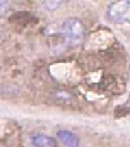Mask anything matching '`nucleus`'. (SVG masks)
Segmentation results:
<instances>
[{
    "label": "nucleus",
    "mask_w": 130,
    "mask_h": 147,
    "mask_svg": "<svg viewBox=\"0 0 130 147\" xmlns=\"http://www.w3.org/2000/svg\"><path fill=\"white\" fill-rule=\"evenodd\" d=\"M32 143L36 147L55 146V141L53 138L43 134H38L34 136L32 138Z\"/></svg>",
    "instance_id": "20e7f679"
},
{
    "label": "nucleus",
    "mask_w": 130,
    "mask_h": 147,
    "mask_svg": "<svg viewBox=\"0 0 130 147\" xmlns=\"http://www.w3.org/2000/svg\"><path fill=\"white\" fill-rule=\"evenodd\" d=\"M57 136L60 142L67 147L79 146V138L72 132L67 130H59Z\"/></svg>",
    "instance_id": "7ed1b4c3"
},
{
    "label": "nucleus",
    "mask_w": 130,
    "mask_h": 147,
    "mask_svg": "<svg viewBox=\"0 0 130 147\" xmlns=\"http://www.w3.org/2000/svg\"><path fill=\"white\" fill-rule=\"evenodd\" d=\"M85 28L83 23L77 18H67L63 24V36L71 45H77L83 39Z\"/></svg>",
    "instance_id": "f257e3e1"
},
{
    "label": "nucleus",
    "mask_w": 130,
    "mask_h": 147,
    "mask_svg": "<svg viewBox=\"0 0 130 147\" xmlns=\"http://www.w3.org/2000/svg\"><path fill=\"white\" fill-rule=\"evenodd\" d=\"M106 16L113 22L130 24V0H120L111 3L107 7Z\"/></svg>",
    "instance_id": "f03ea898"
}]
</instances>
